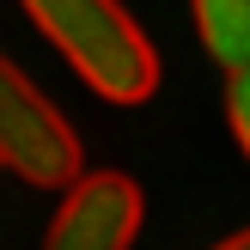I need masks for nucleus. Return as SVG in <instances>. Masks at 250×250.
I'll list each match as a JSON object with an SVG mask.
<instances>
[{
  "label": "nucleus",
  "mask_w": 250,
  "mask_h": 250,
  "mask_svg": "<svg viewBox=\"0 0 250 250\" xmlns=\"http://www.w3.org/2000/svg\"><path fill=\"white\" fill-rule=\"evenodd\" d=\"M0 165L37 189H73L85 177L80 134L6 55H0Z\"/></svg>",
  "instance_id": "2"
},
{
  "label": "nucleus",
  "mask_w": 250,
  "mask_h": 250,
  "mask_svg": "<svg viewBox=\"0 0 250 250\" xmlns=\"http://www.w3.org/2000/svg\"><path fill=\"white\" fill-rule=\"evenodd\" d=\"M214 250H250V232H232V238H220Z\"/></svg>",
  "instance_id": "6"
},
{
  "label": "nucleus",
  "mask_w": 250,
  "mask_h": 250,
  "mask_svg": "<svg viewBox=\"0 0 250 250\" xmlns=\"http://www.w3.org/2000/svg\"><path fill=\"white\" fill-rule=\"evenodd\" d=\"M141 238V189L122 171H85L49 220L43 250H128Z\"/></svg>",
  "instance_id": "3"
},
{
  "label": "nucleus",
  "mask_w": 250,
  "mask_h": 250,
  "mask_svg": "<svg viewBox=\"0 0 250 250\" xmlns=\"http://www.w3.org/2000/svg\"><path fill=\"white\" fill-rule=\"evenodd\" d=\"M104 104H146L159 92V55L122 0H19Z\"/></svg>",
  "instance_id": "1"
},
{
  "label": "nucleus",
  "mask_w": 250,
  "mask_h": 250,
  "mask_svg": "<svg viewBox=\"0 0 250 250\" xmlns=\"http://www.w3.org/2000/svg\"><path fill=\"white\" fill-rule=\"evenodd\" d=\"M226 122H232V141H238V153L250 159V67L226 73Z\"/></svg>",
  "instance_id": "5"
},
{
  "label": "nucleus",
  "mask_w": 250,
  "mask_h": 250,
  "mask_svg": "<svg viewBox=\"0 0 250 250\" xmlns=\"http://www.w3.org/2000/svg\"><path fill=\"white\" fill-rule=\"evenodd\" d=\"M195 6V37L226 73L250 67V0H189Z\"/></svg>",
  "instance_id": "4"
}]
</instances>
